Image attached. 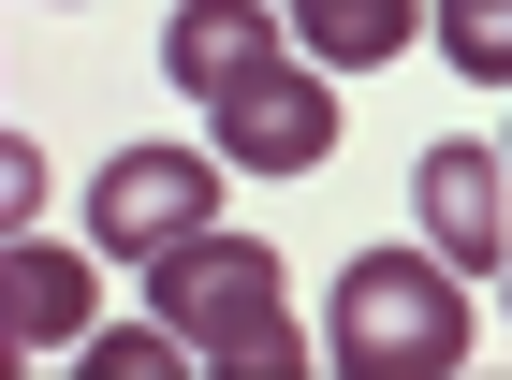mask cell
<instances>
[{
	"label": "cell",
	"mask_w": 512,
	"mask_h": 380,
	"mask_svg": "<svg viewBox=\"0 0 512 380\" xmlns=\"http://www.w3.org/2000/svg\"><path fill=\"white\" fill-rule=\"evenodd\" d=\"M498 161H512V147H498Z\"/></svg>",
	"instance_id": "7c38bea8"
},
{
	"label": "cell",
	"mask_w": 512,
	"mask_h": 380,
	"mask_svg": "<svg viewBox=\"0 0 512 380\" xmlns=\"http://www.w3.org/2000/svg\"><path fill=\"white\" fill-rule=\"evenodd\" d=\"M498 293H512V264H498Z\"/></svg>",
	"instance_id": "8fae6325"
},
{
	"label": "cell",
	"mask_w": 512,
	"mask_h": 380,
	"mask_svg": "<svg viewBox=\"0 0 512 380\" xmlns=\"http://www.w3.org/2000/svg\"><path fill=\"white\" fill-rule=\"evenodd\" d=\"M88 293H103V278H88L74 249L15 234V249H0V351H15V366H74L88 351Z\"/></svg>",
	"instance_id": "8992f818"
},
{
	"label": "cell",
	"mask_w": 512,
	"mask_h": 380,
	"mask_svg": "<svg viewBox=\"0 0 512 380\" xmlns=\"http://www.w3.org/2000/svg\"><path fill=\"white\" fill-rule=\"evenodd\" d=\"M293 15V44H308L322 74H381V59H410V0H278Z\"/></svg>",
	"instance_id": "52a82bcc"
},
{
	"label": "cell",
	"mask_w": 512,
	"mask_h": 380,
	"mask_svg": "<svg viewBox=\"0 0 512 380\" xmlns=\"http://www.w3.org/2000/svg\"><path fill=\"white\" fill-rule=\"evenodd\" d=\"M161 74H176V103H205L235 176H322L337 161V74L293 44L278 0H176Z\"/></svg>",
	"instance_id": "6da1fadb"
},
{
	"label": "cell",
	"mask_w": 512,
	"mask_h": 380,
	"mask_svg": "<svg viewBox=\"0 0 512 380\" xmlns=\"http://www.w3.org/2000/svg\"><path fill=\"white\" fill-rule=\"evenodd\" d=\"M74 366H88V380H176V366H205V351H191V337H176V322L147 307V322H118V337H88Z\"/></svg>",
	"instance_id": "9c48e42d"
},
{
	"label": "cell",
	"mask_w": 512,
	"mask_h": 380,
	"mask_svg": "<svg viewBox=\"0 0 512 380\" xmlns=\"http://www.w3.org/2000/svg\"><path fill=\"white\" fill-rule=\"evenodd\" d=\"M147 307H161L220 380H293V366H308V337H293V264H278L264 234H220V220H205L191 249L147 264Z\"/></svg>",
	"instance_id": "3957f363"
},
{
	"label": "cell",
	"mask_w": 512,
	"mask_h": 380,
	"mask_svg": "<svg viewBox=\"0 0 512 380\" xmlns=\"http://www.w3.org/2000/svg\"><path fill=\"white\" fill-rule=\"evenodd\" d=\"M322 366L337 380H454L469 366V264L439 249H352L322 307Z\"/></svg>",
	"instance_id": "7a4b0ae2"
},
{
	"label": "cell",
	"mask_w": 512,
	"mask_h": 380,
	"mask_svg": "<svg viewBox=\"0 0 512 380\" xmlns=\"http://www.w3.org/2000/svg\"><path fill=\"white\" fill-rule=\"evenodd\" d=\"M425 249H439V264H469V278L512 264V161H498V147H469V132H439V147H425Z\"/></svg>",
	"instance_id": "5b68a950"
},
{
	"label": "cell",
	"mask_w": 512,
	"mask_h": 380,
	"mask_svg": "<svg viewBox=\"0 0 512 380\" xmlns=\"http://www.w3.org/2000/svg\"><path fill=\"white\" fill-rule=\"evenodd\" d=\"M425 44L469 88H512V0H425Z\"/></svg>",
	"instance_id": "ba28073f"
},
{
	"label": "cell",
	"mask_w": 512,
	"mask_h": 380,
	"mask_svg": "<svg viewBox=\"0 0 512 380\" xmlns=\"http://www.w3.org/2000/svg\"><path fill=\"white\" fill-rule=\"evenodd\" d=\"M0 205H15V234H44V147H30V132L0 147Z\"/></svg>",
	"instance_id": "30bf717a"
},
{
	"label": "cell",
	"mask_w": 512,
	"mask_h": 380,
	"mask_svg": "<svg viewBox=\"0 0 512 380\" xmlns=\"http://www.w3.org/2000/svg\"><path fill=\"white\" fill-rule=\"evenodd\" d=\"M220 176L235 161H191V147H118L88 176V249H118V264H161V249H191L220 220Z\"/></svg>",
	"instance_id": "277c9868"
}]
</instances>
